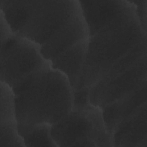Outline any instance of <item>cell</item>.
<instances>
[{
    "label": "cell",
    "mask_w": 147,
    "mask_h": 147,
    "mask_svg": "<svg viewBox=\"0 0 147 147\" xmlns=\"http://www.w3.org/2000/svg\"><path fill=\"white\" fill-rule=\"evenodd\" d=\"M146 98L145 84L136 91L107 105L102 109L103 120L111 136L118 123L146 102Z\"/></svg>",
    "instance_id": "8fae6325"
},
{
    "label": "cell",
    "mask_w": 147,
    "mask_h": 147,
    "mask_svg": "<svg viewBox=\"0 0 147 147\" xmlns=\"http://www.w3.org/2000/svg\"><path fill=\"white\" fill-rule=\"evenodd\" d=\"M51 133L57 146H113L102 109L91 103L73 107L66 117L51 126Z\"/></svg>",
    "instance_id": "277c9868"
},
{
    "label": "cell",
    "mask_w": 147,
    "mask_h": 147,
    "mask_svg": "<svg viewBox=\"0 0 147 147\" xmlns=\"http://www.w3.org/2000/svg\"><path fill=\"white\" fill-rule=\"evenodd\" d=\"M88 38V27L80 10L49 40L41 45V52L43 57L50 61L78 42Z\"/></svg>",
    "instance_id": "52a82bcc"
},
{
    "label": "cell",
    "mask_w": 147,
    "mask_h": 147,
    "mask_svg": "<svg viewBox=\"0 0 147 147\" xmlns=\"http://www.w3.org/2000/svg\"><path fill=\"white\" fill-rule=\"evenodd\" d=\"M0 9L14 34L41 45L81 8L78 0H0Z\"/></svg>",
    "instance_id": "3957f363"
},
{
    "label": "cell",
    "mask_w": 147,
    "mask_h": 147,
    "mask_svg": "<svg viewBox=\"0 0 147 147\" xmlns=\"http://www.w3.org/2000/svg\"><path fill=\"white\" fill-rule=\"evenodd\" d=\"M146 36L134 4L89 37L86 61L75 91L94 86L117 60Z\"/></svg>",
    "instance_id": "7a4b0ae2"
},
{
    "label": "cell",
    "mask_w": 147,
    "mask_h": 147,
    "mask_svg": "<svg viewBox=\"0 0 147 147\" xmlns=\"http://www.w3.org/2000/svg\"><path fill=\"white\" fill-rule=\"evenodd\" d=\"M0 147L25 146L22 137L19 134L17 121L0 123Z\"/></svg>",
    "instance_id": "9a60e30c"
},
{
    "label": "cell",
    "mask_w": 147,
    "mask_h": 147,
    "mask_svg": "<svg viewBox=\"0 0 147 147\" xmlns=\"http://www.w3.org/2000/svg\"><path fill=\"white\" fill-rule=\"evenodd\" d=\"M51 126L46 123L38 125L21 135L25 146L58 147L51 136Z\"/></svg>",
    "instance_id": "4fadbf2b"
},
{
    "label": "cell",
    "mask_w": 147,
    "mask_h": 147,
    "mask_svg": "<svg viewBox=\"0 0 147 147\" xmlns=\"http://www.w3.org/2000/svg\"><path fill=\"white\" fill-rule=\"evenodd\" d=\"M146 102L122 121L113 130V146H147Z\"/></svg>",
    "instance_id": "9c48e42d"
},
{
    "label": "cell",
    "mask_w": 147,
    "mask_h": 147,
    "mask_svg": "<svg viewBox=\"0 0 147 147\" xmlns=\"http://www.w3.org/2000/svg\"><path fill=\"white\" fill-rule=\"evenodd\" d=\"M0 52V80L11 88L32 72L51 64L39 44L15 34L1 44Z\"/></svg>",
    "instance_id": "5b68a950"
},
{
    "label": "cell",
    "mask_w": 147,
    "mask_h": 147,
    "mask_svg": "<svg viewBox=\"0 0 147 147\" xmlns=\"http://www.w3.org/2000/svg\"><path fill=\"white\" fill-rule=\"evenodd\" d=\"M89 37L106 26L124 10L132 7L131 1H79Z\"/></svg>",
    "instance_id": "ba28073f"
},
{
    "label": "cell",
    "mask_w": 147,
    "mask_h": 147,
    "mask_svg": "<svg viewBox=\"0 0 147 147\" xmlns=\"http://www.w3.org/2000/svg\"><path fill=\"white\" fill-rule=\"evenodd\" d=\"M14 121L16 118L13 90L7 84L1 82L0 123Z\"/></svg>",
    "instance_id": "5bb4252c"
},
{
    "label": "cell",
    "mask_w": 147,
    "mask_h": 147,
    "mask_svg": "<svg viewBox=\"0 0 147 147\" xmlns=\"http://www.w3.org/2000/svg\"><path fill=\"white\" fill-rule=\"evenodd\" d=\"M88 38L78 42L50 60L52 68L61 72L66 76L73 91L76 89L82 75L86 58Z\"/></svg>",
    "instance_id": "30bf717a"
},
{
    "label": "cell",
    "mask_w": 147,
    "mask_h": 147,
    "mask_svg": "<svg viewBox=\"0 0 147 147\" xmlns=\"http://www.w3.org/2000/svg\"><path fill=\"white\" fill-rule=\"evenodd\" d=\"M146 37H145L126 53L117 60L99 80L106 81L115 78L130 68L144 55H146Z\"/></svg>",
    "instance_id": "7c38bea8"
},
{
    "label": "cell",
    "mask_w": 147,
    "mask_h": 147,
    "mask_svg": "<svg viewBox=\"0 0 147 147\" xmlns=\"http://www.w3.org/2000/svg\"><path fill=\"white\" fill-rule=\"evenodd\" d=\"M131 2L136 6V15L142 28L145 32H147V0H136L131 1Z\"/></svg>",
    "instance_id": "2e32d148"
},
{
    "label": "cell",
    "mask_w": 147,
    "mask_h": 147,
    "mask_svg": "<svg viewBox=\"0 0 147 147\" xmlns=\"http://www.w3.org/2000/svg\"><path fill=\"white\" fill-rule=\"evenodd\" d=\"M147 54L115 78L98 81L90 88L91 104L103 109L107 105L146 84Z\"/></svg>",
    "instance_id": "8992f818"
},
{
    "label": "cell",
    "mask_w": 147,
    "mask_h": 147,
    "mask_svg": "<svg viewBox=\"0 0 147 147\" xmlns=\"http://www.w3.org/2000/svg\"><path fill=\"white\" fill-rule=\"evenodd\" d=\"M11 89L20 136L37 125L57 123L73 107V90L67 78L51 64L32 72Z\"/></svg>",
    "instance_id": "6da1fadb"
},
{
    "label": "cell",
    "mask_w": 147,
    "mask_h": 147,
    "mask_svg": "<svg viewBox=\"0 0 147 147\" xmlns=\"http://www.w3.org/2000/svg\"><path fill=\"white\" fill-rule=\"evenodd\" d=\"M89 91L90 88L87 87H83L73 91V107H81L91 103L89 98Z\"/></svg>",
    "instance_id": "e0dca14e"
},
{
    "label": "cell",
    "mask_w": 147,
    "mask_h": 147,
    "mask_svg": "<svg viewBox=\"0 0 147 147\" xmlns=\"http://www.w3.org/2000/svg\"><path fill=\"white\" fill-rule=\"evenodd\" d=\"M1 17H0V24H1V44L5 42L7 40L10 38L13 34L12 29L7 21L3 13L1 11Z\"/></svg>",
    "instance_id": "ac0fdd59"
}]
</instances>
